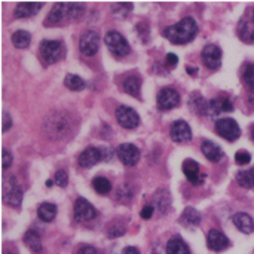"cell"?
<instances>
[{"label": "cell", "mask_w": 254, "mask_h": 254, "mask_svg": "<svg viewBox=\"0 0 254 254\" xmlns=\"http://www.w3.org/2000/svg\"><path fill=\"white\" fill-rule=\"evenodd\" d=\"M196 33H198V24L192 16H186L180 19L177 24L168 25L162 31V34L174 45H185L188 42H192Z\"/></svg>", "instance_id": "cell-1"}, {"label": "cell", "mask_w": 254, "mask_h": 254, "mask_svg": "<svg viewBox=\"0 0 254 254\" xmlns=\"http://www.w3.org/2000/svg\"><path fill=\"white\" fill-rule=\"evenodd\" d=\"M39 51L48 64H55L64 57V45L58 40H42Z\"/></svg>", "instance_id": "cell-2"}, {"label": "cell", "mask_w": 254, "mask_h": 254, "mask_svg": "<svg viewBox=\"0 0 254 254\" xmlns=\"http://www.w3.org/2000/svg\"><path fill=\"white\" fill-rule=\"evenodd\" d=\"M104 42H106L107 48L110 49V52L116 57H127L131 51V46L127 42V39L116 30H110L106 34Z\"/></svg>", "instance_id": "cell-3"}, {"label": "cell", "mask_w": 254, "mask_h": 254, "mask_svg": "<svg viewBox=\"0 0 254 254\" xmlns=\"http://www.w3.org/2000/svg\"><path fill=\"white\" fill-rule=\"evenodd\" d=\"M22 201V189L16 183L15 177H9L3 183V202L9 207H18Z\"/></svg>", "instance_id": "cell-4"}, {"label": "cell", "mask_w": 254, "mask_h": 254, "mask_svg": "<svg viewBox=\"0 0 254 254\" xmlns=\"http://www.w3.org/2000/svg\"><path fill=\"white\" fill-rule=\"evenodd\" d=\"M214 129L216 132L223 137L225 140L228 141H235L240 138L241 135V128L240 125L237 124V121L231 119V118H225V119H219L216 121V125H214Z\"/></svg>", "instance_id": "cell-5"}, {"label": "cell", "mask_w": 254, "mask_h": 254, "mask_svg": "<svg viewBox=\"0 0 254 254\" xmlns=\"http://www.w3.org/2000/svg\"><path fill=\"white\" fill-rule=\"evenodd\" d=\"M70 121L68 118L64 116V113H54L48 121H46V129L49 135H54L55 138H61L68 132Z\"/></svg>", "instance_id": "cell-6"}, {"label": "cell", "mask_w": 254, "mask_h": 254, "mask_svg": "<svg viewBox=\"0 0 254 254\" xmlns=\"http://www.w3.org/2000/svg\"><path fill=\"white\" fill-rule=\"evenodd\" d=\"M115 116L119 125L125 129H134L140 124L138 113L132 107H128V106H119L115 112Z\"/></svg>", "instance_id": "cell-7"}, {"label": "cell", "mask_w": 254, "mask_h": 254, "mask_svg": "<svg viewBox=\"0 0 254 254\" xmlns=\"http://www.w3.org/2000/svg\"><path fill=\"white\" fill-rule=\"evenodd\" d=\"M79 49L83 55L86 57H92L98 52L100 49V37L95 31L88 30L80 36L79 40Z\"/></svg>", "instance_id": "cell-8"}, {"label": "cell", "mask_w": 254, "mask_h": 254, "mask_svg": "<svg viewBox=\"0 0 254 254\" xmlns=\"http://www.w3.org/2000/svg\"><path fill=\"white\" fill-rule=\"evenodd\" d=\"M116 155L119 158V161L127 165V167H134L138 159H140V150L137 146L131 144V143H122L118 150H116Z\"/></svg>", "instance_id": "cell-9"}, {"label": "cell", "mask_w": 254, "mask_h": 254, "mask_svg": "<svg viewBox=\"0 0 254 254\" xmlns=\"http://www.w3.org/2000/svg\"><path fill=\"white\" fill-rule=\"evenodd\" d=\"M170 135H171V140L176 143H188L192 140V129L186 121L179 119L171 124Z\"/></svg>", "instance_id": "cell-10"}, {"label": "cell", "mask_w": 254, "mask_h": 254, "mask_svg": "<svg viewBox=\"0 0 254 254\" xmlns=\"http://www.w3.org/2000/svg\"><path fill=\"white\" fill-rule=\"evenodd\" d=\"M158 107L161 110H171L180 104V94L173 88H162L158 92Z\"/></svg>", "instance_id": "cell-11"}, {"label": "cell", "mask_w": 254, "mask_h": 254, "mask_svg": "<svg viewBox=\"0 0 254 254\" xmlns=\"http://www.w3.org/2000/svg\"><path fill=\"white\" fill-rule=\"evenodd\" d=\"M202 63L208 70H217L222 65V51L216 45H207L202 49Z\"/></svg>", "instance_id": "cell-12"}, {"label": "cell", "mask_w": 254, "mask_h": 254, "mask_svg": "<svg viewBox=\"0 0 254 254\" xmlns=\"http://www.w3.org/2000/svg\"><path fill=\"white\" fill-rule=\"evenodd\" d=\"M74 216L79 222H89L94 220L98 213L85 198H77L74 202Z\"/></svg>", "instance_id": "cell-13"}, {"label": "cell", "mask_w": 254, "mask_h": 254, "mask_svg": "<svg viewBox=\"0 0 254 254\" xmlns=\"http://www.w3.org/2000/svg\"><path fill=\"white\" fill-rule=\"evenodd\" d=\"M234 104L228 97H216L208 101L207 107V116L208 118H217L223 112H232Z\"/></svg>", "instance_id": "cell-14"}, {"label": "cell", "mask_w": 254, "mask_h": 254, "mask_svg": "<svg viewBox=\"0 0 254 254\" xmlns=\"http://www.w3.org/2000/svg\"><path fill=\"white\" fill-rule=\"evenodd\" d=\"M207 246L213 252H223L229 247V240L225 234H222L217 229H211L207 237Z\"/></svg>", "instance_id": "cell-15"}, {"label": "cell", "mask_w": 254, "mask_h": 254, "mask_svg": "<svg viewBox=\"0 0 254 254\" xmlns=\"http://www.w3.org/2000/svg\"><path fill=\"white\" fill-rule=\"evenodd\" d=\"M101 159H103V156H101V150L100 149H97V147H88V149H85L79 155L77 164L82 168H91L95 164H98Z\"/></svg>", "instance_id": "cell-16"}, {"label": "cell", "mask_w": 254, "mask_h": 254, "mask_svg": "<svg viewBox=\"0 0 254 254\" xmlns=\"http://www.w3.org/2000/svg\"><path fill=\"white\" fill-rule=\"evenodd\" d=\"M183 173H185L186 179H188L192 185L198 186V185L202 183V180H201V171H199V164H198L196 161H193V159H186V161L183 162Z\"/></svg>", "instance_id": "cell-17"}, {"label": "cell", "mask_w": 254, "mask_h": 254, "mask_svg": "<svg viewBox=\"0 0 254 254\" xmlns=\"http://www.w3.org/2000/svg\"><path fill=\"white\" fill-rule=\"evenodd\" d=\"M64 16H67V3H55L48 15V18L45 19V25L52 27L57 25L58 22H61L64 19Z\"/></svg>", "instance_id": "cell-18"}, {"label": "cell", "mask_w": 254, "mask_h": 254, "mask_svg": "<svg viewBox=\"0 0 254 254\" xmlns=\"http://www.w3.org/2000/svg\"><path fill=\"white\" fill-rule=\"evenodd\" d=\"M43 7V3H33V1H22L18 3L13 13L16 18H28L31 15H36Z\"/></svg>", "instance_id": "cell-19"}, {"label": "cell", "mask_w": 254, "mask_h": 254, "mask_svg": "<svg viewBox=\"0 0 254 254\" xmlns=\"http://www.w3.org/2000/svg\"><path fill=\"white\" fill-rule=\"evenodd\" d=\"M201 150H202L204 156H205L208 161H211V162H219V161H222V158L225 156L222 147H220L219 144L213 143V141H204L202 146H201Z\"/></svg>", "instance_id": "cell-20"}, {"label": "cell", "mask_w": 254, "mask_h": 254, "mask_svg": "<svg viewBox=\"0 0 254 254\" xmlns=\"http://www.w3.org/2000/svg\"><path fill=\"white\" fill-rule=\"evenodd\" d=\"M232 222L238 228V231H241L243 234H252L254 231L253 219L247 213H237L232 217Z\"/></svg>", "instance_id": "cell-21"}, {"label": "cell", "mask_w": 254, "mask_h": 254, "mask_svg": "<svg viewBox=\"0 0 254 254\" xmlns=\"http://www.w3.org/2000/svg\"><path fill=\"white\" fill-rule=\"evenodd\" d=\"M165 252H167V254H190L189 247L186 246V243L180 237H173L167 243Z\"/></svg>", "instance_id": "cell-22"}, {"label": "cell", "mask_w": 254, "mask_h": 254, "mask_svg": "<svg viewBox=\"0 0 254 254\" xmlns=\"http://www.w3.org/2000/svg\"><path fill=\"white\" fill-rule=\"evenodd\" d=\"M189 107L195 115H207V107H208V101L199 95V94H193L189 98Z\"/></svg>", "instance_id": "cell-23"}, {"label": "cell", "mask_w": 254, "mask_h": 254, "mask_svg": "<svg viewBox=\"0 0 254 254\" xmlns=\"http://www.w3.org/2000/svg\"><path fill=\"white\" fill-rule=\"evenodd\" d=\"M24 243H25V246H27L33 253H42V250H43L40 235H39L36 231H33V229L28 231V232L24 235Z\"/></svg>", "instance_id": "cell-24"}, {"label": "cell", "mask_w": 254, "mask_h": 254, "mask_svg": "<svg viewBox=\"0 0 254 254\" xmlns=\"http://www.w3.org/2000/svg\"><path fill=\"white\" fill-rule=\"evenodd\" d=\"M140 88H141V80L137 76H128L124 80V91L135 98H140Z\"/></svg>", "instance_id": "cell-25"}, {"label": "cell", "mask_w": 254, "mask_h": 254, "mask_svg": "<svg viewBox=\"0 0 254 254\" xmlns=\"http://www.w3.org/2000/svg\"><path fill=\"white\" fill-rule=\"evenodd\" d=\"M37 216L40 220L49 223L55 219L57 216V207L55 204H51V202H43L39 208H37Z\"/></svg>", "instance_id": "cell-26"}, {"label": "cell", "mask_w": 254, "mask_h": 254, "mask_svg": "<svg viewBox=\"0 0 254 254\" xmlns=\"http://www.w3.org/2000/svg\"><path fill=\"white\" fill-rule=\"evenodd\" d=\"M31 42V34L25 30H16L12 34V43L18 49H25Z\"/></svg>", "instance_id": "cell-27"}, {"label": "cell", "mask_w": 254, "mask_h": 254, "mask_svg": "<svg viewBox=\"0 0 254 254\" xmlns=\"http://www.w3.org/2000/svg\"><path fill=\"white\" fill-rule=\"evenodd\" d=\"M201 214L195 210V208H186L185 213L182 214V219H180V223L182 225H186V226H198L201 223Z\"/></svg>", "instance_id": "cell-28"}, {"label": "cell", "mask_w": 254, "mask_h": 254, "mask_svg": "<svg viewBox=\"0 0 254 254\" xmlns=\"http://www.w3.org/2000/svg\"><path fill=\"white\" fill-rule=\"evenodd\" d=\"M238 34H240L241 40H244L247 43H254V22L241 21V24L238 27Z\"/></svg>", "instance_id": "cell-29"}, {"label": "cell", "mask_w": 254, "mask_h": 254, "mask_svg": "<svg viewBox=\"0 0 254 254\" xmlns=\"http://www.w3.org/2000/svg\"><path fill=\"white\" fill-rule=\"evenodd\" d=\"M237 182L244 189H254V168L240 171L237 174Z\"/></svg>", "instance_id": "cell-30"}, {"label": "cell", "mask_w": 254, "mask_h": 254, "mask_svg": "<svg viewBox=\"0 0 254 254\" xmlns=\"http://www.w3.org/2000/svg\"><path fill=\"white\" fill-rule=\"evenodd\" d=\"M92 188L95 189L97 193H100V195H107V193L112 190V183H110V180L106 179V177H95V179L92 180Z\"/></svg>", "instance_id": "cell-31"}, {"label": "cell", "mask_w": 254, "mask_h": 254, "mask_svg": "<svg viewBox=\"0 0 254 254\" xmlns=\"http://www.w3.org/2000/svg\"><path fill=\"white\" fill-rule=\"evenodd\" d=\"M64 85L70 89V91H82L85 88V80L76 74H67L64 79Z\"/></svg>", "instance_id": "cell-32"}, {"label": "cell", "mask_w": 254, "mask_h": 254, "mask_svg": "<svg viewBox=\"0 0 254 254\" xmlns=\"http://www.w3.org/2000/svg\"><path fill=\"white\" fill-rule=\"evenodd\" d=\"M85 12V6L80 3H67V18L79 19Z\"/></svg>", "instance_id": "cell-33"}, {"label": "cell", "mask_w": 254, "mask_h": 254, "mask_svg": "<svg viewBox=\"0 0 254 254\" xmlns=\"http://www.w3.org/2000/svg\"><path fill=\"white\" fill-rule=\"evenodd\" d=\"M132 9V4L131 3H116V4H112V12L121 18H127L128 13L131 12Z\"/></svg>", "instance_id": "cell-34"}, {"label": "cell", "mask_w": 254, "mask_h": 254, "mask_svg": "<svg viewBox=\"0 0 254 254\" xmlns=\"http://www.w3.org/2000/svg\"><path fill=\"white\" fill-rule=\"evenodd\" d=\"M243 80H244V83H246L252 91H254V64H249V65L244 68Z\"/></svg>", "instance_id": "cell-35"}, {"label": "cell", "mask_w": 254, "mask_h": 254, "mask_svg": "<svg viewBox=\"0 0 254 254\" xmlns=\"http://www.w3.org/2000/svg\"><path fill=\"white\" fill-rule=\"evenodd\" d=\"M155 202L158 204L159 211H161V213H165V211L170 208V196H168V193H165V192L159 193V195L156 196Z\"/></svg>", "instance_id": "cell-36"}, {"label": "cell", "mask_w": 254, "mask_h": 254, "mask_svg": "<svg viewBox=\"0 0 254 254\" xmlns=\"http://www.w3.org/2000/svg\"><path fill=\"white\" fill-rule=\"evenodd\" d=\"M54 180H55V185H58L60 188H65L67 183H68V176H67V173L64 170H58L55 173Z\"/></svg>", "instance_id": "cell-37"}, {"label": "cell", "mask_w": 254, "mask_h": 254, "mask_svg": "<svg viewBox=\"0 0 254 254\" xmlns=\"http://www.w3.org/2000/svg\"><path fill=\"white\" fill-rule=\"evenodd\" d=\"M250 161H252V155H250L249 152H246V150L237 152V155H235V162H237L238 165H247V164H250Z\"/></svg>", "instance_id": "cell-38"}, {"label": "cell", "mask_w": 254, "mask_h": 254, "mask_svg": "<svg viewBox=\"0 0 254 254\" xmlns=\"http://www.w3.org/2000/svg\"><path fill=\"white\" fill-rule=\"evenodd\" d=\"M12 155L10 152H7L6 149H1V170H7L10 165H12Z\"/></svg>", "instance_id": "cell-39"}, {"label": "cell", "mask_w": 254, "mask_h": 254, "mask_svg": "<svg viewBox=\"0 0 254 254\" xmlns=\"http://www.w3.org/2000/svg\"><path fill=\"white\" fill-rule=\"evenodd\" d=\"M137 31L140 34V39L143 37V42H147L149 40V25L144 24V22H138L137 24Z\"/></svg>", "instance_id": "cell-40"}, {"label": "cell", "mask_w": 254, "mask_h": 254, "mask_svg": "<svg viewBox=\"0 0 254 254\" xmlns=\"http://www.w3.org/2000/svg\"><path fill=\"white\" fill-rule=\"evenodd\" d=\"M124 234H125L124 225H116V226H113V228H109V237H110V238L122 237Z\"/></svg>", "instance_id": "cell-41"}, {"label": "cell", "mask_w": 254, "mask_h": 254, "mask_svg": "<svg viewBox=\"0 0 254 254\" xmlns=\"http://www.w3.org/2000/svg\"><path fill=\"white\" fill-rule=\"evenodd\" d=\"M1 118H3V121H1V131L6 132L12 127V118H10V115L7 112H3L1 113Z\"/></svg>", "instance_id": "cell-42"}, {"label": "cell", "mask_w": 254, "mask_h": 254, "mask_svg": "<svg viewBox=\"0 0 254 254\" xmlns=\"http://www.w3.org/2000/svg\"><path fill=\"white\" fill-rule=\"evenodd\" d=\"M153 211H155V208H153V205H146L143 210H141V213H140V216L144 219V220H149L152 216H153Z\"/></svg>", "instance_id": "cell-43"}, {"label": "cell", "mask_w": 254, "mask_h": 254, "mask_svg": "<svg viewBox=\"0 0 254 254\" xmlns=\"http://www.w3.org/2000/svg\"><path fill=\"white\" fill-rule=\"evenodd\" d=\"M77 254H100V252L97 249L91 247V246H83V247L79 249Z\"/></svg>", "instance_id": "cell-44"}, {"label": "cell", "mask_w": 254, "mask_h": 254, "mask_svg": "<svg viewBox=\"0 0 254 254\" xmlns=\"http://www.w3.org/2000/svg\"><path fill=\"white\" fill-rule=\"evenodd\" d=\"M165 60H167V64H168L170 67H174V65L177 64V61H179V58H177L176 54H168Z\"/></svg>", "instance_id": "cell-45"}, {"label": "cell", "mask_w": 254, "mask_h": 254, "mask_svg": "<svg viewBox=\"0 0 254 254\" xmlns=\"http://www.w3.org/2000/svg\"><path fill=\"white\" fill-rule=\"evenodd\" d=\"M122 254H140V252H138V249H135V247H125Z\"/></svg>", "instance_id": "cell-46"}, {"label": "cell", "mask_w": 254, "mask_h": 254, "mask_svg": "<svg viewBox=\"0 0 254 254\" xmlns=\"http://www.w3.org/2000/svg\"><path fill=\"white\" fill-rule=\"evenodd\" d=\"M186 71H188L189 74L195 76V74L198 73V68H196V67H192V65H188V67H186Z\"/></svg>", "instance_id": "cell-47"}, {"label": "cell", "mask_w": 254, "mask_h": 254, "mask_svg": "<svg viewBox=\"0 0 254 254\" xmlns=\"http://www.w3.org/2000/svg\"><path fill=\"white\" fill-rule=\"evenodd\" d=\"M249 101H250V104H252V106H254V91L250 92V95H249Z\"/></svg>", "instance_id": "cell-48"}, {"label": "cell", "mask_w": 254, "mask_h": 254, "mask_svg": "<svg viewBox=\"0 0 254 254\" xmlns=\"http://www.w3.org/2000/svg\"><path fill=\"white\" fill-rule=\"evenodd\" d=\"M250 137H252V140L254 141V124L250 127Z\"/></svg>", "instance_id": "cell-49"}, {"label": "cell", "mask_w": 254, "mask_h": 254, "mask_svg": "<svg viewBox=\"0 0 254 254\" xmlns=\"http://www.w3.org/2000/svg\"><path fill=\"white\" fill-rule=\"evenodd\" d=\"M46 186H48V188H51V186H52V182H51V180H49V182H46Z\"/></svg>", "instance_id": "cell-50"}, {"label": "cell", "mask_w": 254, "mask_h": 254, "mask_svg": "<svg viewBox=\"0 0 254 254\" xmlns=\"http://www.w3.org/2000/svg\"><path fill=\"white\" fill-rule=\"evenodd\" d=\"M253 22H254V10H253Z\"/></svg>", "instance_id": "cell-51"}]
</instances>
